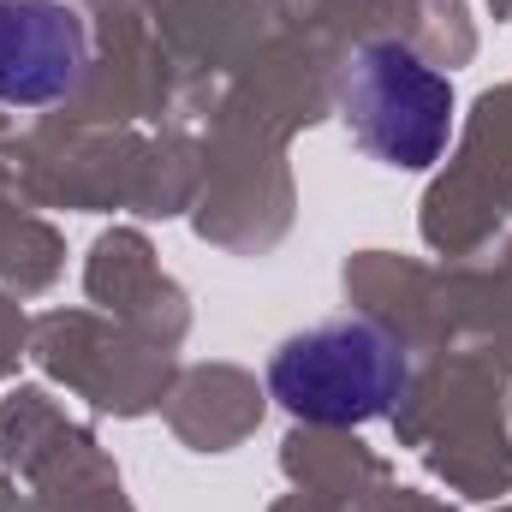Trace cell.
Returning a JSON list of instances; mask_svg holds the SVG:
<instances>
[{
	"label": "cell",
	"mask_w": 512,
	"mask_h": 512,
	"mask_svg": "<svg viewBox=\"0 0 512 512\" xmlns=\"http://www.w3.org/2000/svg\"><path fill=\"white\" fill-rule=\"evenodd\" d=\"M405 382H411L405 340L382 322H370V316L316 322V328L292 334L268 364V393L292 417L328 423V429L387 417L399 405Z\"/></svg>",
	"instance_id": "1"
},
{
	"label": "cell",
	"mask_w": 512,
	"mask_h": 512,
	"mask_svg": "<svg viewBox=\"0 0 512 512\" xmlns=\"http://www.w3.org/2000/svg\"><path fill=\"white\" fill-rule=\"evenodd\" d=\"M340 108L358 149L405 173L435 167L453 137V84L435 66H423L405 42H364L352 54Z\"/></svg>",
	"instance_id": "2"
},
{
	"label": "cell",
	"mask_w": 512,
	"mask_h": 512,
	"mask_svg": "<svg viewBox=\"0 0 512 512\" xmlns=\"http://www.w3.org/2000/svg\"><path fill=\"white\" fill-rule=\"evenodd\" d=\"M90 72V30L66 0H0V102L48 108Z\"/></svg>",
	"instance_id": "3"
}]
</instances>
